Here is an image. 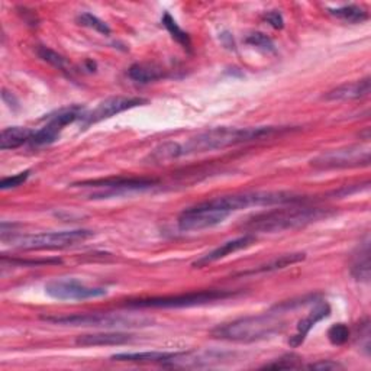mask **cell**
Listing matches in <instances>:
<instances>
[{"mask_svg":"<svg viewBox=\"0 0 371 371\" xmlns=\"http://www.w3.org/2000/svg\"><path fill=\"white\" fill-rule=\"evenodd\" d=\"M35 131L29 128H22V127H11L5 128L0 134V150L8 151V150H15L21 145L26 144L31 141L32 135Z\"/></svg>","mask_w":371,"mask_h":371,"instance_id":"cell-19","label":"cell"},{"mask_svg":"<svg viewBox=\"0 0 371 371\" xmlns=\"http://www.w3.org/2000/svg\"><path fill=\"white\" fill-rule=\"evenodd\" d=\"M371 161V151L368 146L353 145L338 150L322 153L311 163L318 170H335V168H355L368 167Z\"/></svg>","mask_w":371,"mask_h":371,"instance_id":"cell-9","label":"cell"},{"mask_svg":"<svg viewBox=\"0 0 371 371\" xmlns=\"http://www.w3.org/2000/svg\"><path fill=\"white\" fill-rule=\"evenodd\" d=\"M264 19L274 28V29H281L284 26V19L279 11H270L264 15Z\"/></svg>","mask_w":371,"mask_h":371,"instance_id":"cell-34","label":"cell"},{"mask_svg":"<svg viewBox=\"0 0 371 371\" xmlns=\"http://www.w3.org/2000/svg\"><path fill=\"white\" fill-rule=\"evenodd\" d=\"M329 14L350 23H361L368 19V14L364 8L357 5H348L337 9H329Z\"/></svg>","mask_w":371,"mask_h":371,"instance_id":"cell-24","label":"cell"},{"mask_svg":"<svg viewBox=\"0 0 371 371\" xmlns=\"http://www.w3.org/2000/svg\"><path fill=\"white\" fill-rule=\"evenodd\" d=\"M77 22L83 26H87L90 29H95L96 32L102 33V35H110V28L107 26V23H104L102 19H99L97 16L89 14V12H85V14H80L77 16Z\"/></svg>","mask_w":371,"mask_h":371,"instance_id":"cell-28","label":"cell"},{"mask_svg":"<svg viewBox=\"0 0 371 371\" xmlns=\"http://www.w3.org/2000/svg\"><path fill=\"white\" fill-rule=\"evenodd\" d=\"M357 337H358L360 344L365 350V353L370 354V322H368V319H365L364 322L360 323V326H357Z\"/></svg>","mask_w":371,"mask_h":371,"instance_id":"cell-32","label":"cell"},{"mask_svg":"<svg viewBox=\"0 0 371 371\" xmlns=\"http://www.w3.org/2000/svg\"><path fill=\"white\" fill-rule=\"evenodd\" d=\"M2 262L11 263V266H15V267H38V266L61 264V259H58V258H44V259H18V258H11V259H8L6 257H4Z\"/></svg>","mask_w":371,"mask_h":371,"instance_id":"cell-29","label":"cell"},{"mask_svg":"<svg viewBox=\"0 0 371 371\" xmlns=\"http://www.w3.org/2000/svg\"><path fill=\"white\" fill-rule=\"evenodd\" d=\"M158 181L146 177H109L99 180H89L71 184L72 188L95 189L96 193L92 195L93 199H104L109 196H119L132 192H142L151 189Z\"/></svg>","mask_w":371,"mask_h":371,"instance_id":"cell-7","label":"cell"},{"mask_svg":"<svg viewBox=\"0 0 371 371\" xmlns=\"http://www.w3.org/2000/svg\"><path fill=\"white\" fill-rule=\"evenodd\" d=\"M308 368H311V370L328 371V370H338V368H343V365H341L340 362H337V361H332V360H322V361L309 364Z\"/></svg>","mask_w":371,"mask_h":371,"instance_id":"cell-33","label":"cell"},{"mask_svg":"<svg viewBox=\"0 0 371 371\" xmlns=\"http://www.w3.org/2000/svg\"><path fill=\"white\" fill-rule=\"evenodd\" d=\"M230 215L231 213L216 206L210 199L196 206L184 209L177 219V225L178 230L184 232L202 231L222 224Z\"/></svg>","mask_w":371,"mask_h":371,"instance_id":"cell-8","label":"cell"},{"mask_svg":"<svg viewBox=\"0 0 371 371\" xmlns=\"http://www.w3.org/2000/svg\"><path fill=\"white\" fill-rule=\"evenodd\" d=\"M255 241H257V237L252 235V234H245V235H242L240 238L228 241L225 244H222L220 247L215 248L213 251L208 252L206 255H202L199 259H196V262L193 263V267L195 269H202V267H205L208 264L219 262V259L225 258V257H228V255H231V254H234L237 251H241V249H245V248L251 247L252 244H255Z\"/></svg>","mask_w":371,"mask_h":371,"instance_id":"cell-13","label":"cell"},{"mask_svg":"<svg viewBox=\"0 0 371 371\" xmlns=\"http://www.w3.org/2000/svg\"><path fill=\"white\" fill-rule=\"evenodd\" d=\"M43 319L60 325L95 326V328H107V329L146 326L151 323L150 318L139 316V315H122V313H77V315H65V316H43Z\"/></svg>","mask_w":371,"mask_h":371,"instance_id":"cell-5","label":"cell"},{"mask_svg":"<svg viewBox=\"0 0 371 371\" xmlns=\"http://www.w3.org/2000/svg\"><path fill=\"white\" fill-rule=\"evenodd\" d=\"M181 157V145L178 142H164L150 153L145 161L151 166H163L168 164L173 160Z\"/></svg>","mask_w":371,"mask_h":371,"instance_id":"cell-20","label":"cell"},{"mask_svg":"<svg viewBox=\"0 0 371 371\" xmlns=\"http://www.w3.org/2000/svg\"><path fill=\"white\" fill-rule=\"evenodd\" d=\"M287 129L277 127H254V128H234V127H217L208 129L196 136L190 138L181 145V157L192 154H203L225 148L263 141L273 138L274 135L284 132Z\"/></svg>","mask_w":371,"mask_h":371,"instance_id":"cell-1","label":"cell"},{"mask_svg":"<svg viewBox=\"0 0 371 371\" xmlns=\"http://www.w3.org/2000/svg\"><path fill=\"white\" fill-rule=\"evenodd\" d=\"M370 87H371V79L367 76L361 80L351 82V83H344L335 89H332L328 92L323 99L332 100V102H347V100H358L362 97H367L370 95Z\"/></svg>","mask_w":371,"mask_h":371,"instance_id":"cell-15","label":"cell"},{"mask_svg":"<svg viewBox=\"0 0 371 371\" xmlns=\"http://www.w3.org/2000/svg\"><path fill=\"white\" fill-rule=\"evenodd\" d=\"M83 115H85V112L80 106L61 109L57 114L48 117V124L44 128H41L40 131H35L29 142L35 146L53 144L60 136L64 127L76 122L77 119H82Z\"/></svg>","mask_w":371,"mask_h":371,"instance_id":"cell-11","label":"cell"},{"mask_svg":"<svg viewBox=\"0 0 371 371\" xmlns=\"http://www.w3.org/2000/svg\"><path fill=\"white\" fill-rule=\"evenodd\" d=\"M163 25L166 26V29L170 32V35L173 36V40L180 44L186 51L188 53H192V40H190V35L183 31L178 23L174 21V18L166 12L164 16H163Z\"/></svg>","mask_w":371,"mask_h":371,"instance_id":"cell-23","label":"cell"},{"mask_svg":"<svg viewBox=\"0 0 371 371\" xmlns=\"http://www.w3.org/2000/svg\"><path fill=\"white\" fill-rule=\"evenodd\" d=\"M302 365V358L296 354H286L273 362L266 364L263 368L269 370H291V368H299Z\"/></svg>","mask_w":371,"mask_h":371,"instance_id":"cell-27","label":"cell"},{"mask_svg":"<svg viewBox=\"0 0 371 371\" xmlns=\"http://www.w3.org/2000/svg\"><path fill=\"white\" fill-rule=\"evenodd\" d=\"M93 232L89 230H72L60 232H43L35 235L14 237L11 238L12 247L25 251H43V249H63L74 247L92 238Z\"/></svg>","mask_w":371,"mask_h":371,"instance_id":"cell-6","label":"cell"},{"mask_svg":"<svg viewBox=\"0 0 371 371\" xmlns=\"http://www.w3.org/2000/svg\"><path fill=\"white\" fill-rule=\"evenodd\" d=\"M235 293L230 290H200L193 293H184L177 296H164V298H150L129 301L127 308L132 309H177V308H193L202 306L217 301L234 298Z\"/></svg>","mask_w":371,"mask_h":371,"instance_id":"cell-4","label":"cell"},{"mask_svg":"<svg viewBox=\"0 0 371 371\" xmlns=\"http://www.w3.org/2000/svg\"><path fill=\"white\" fill-rule=\"evenodd\" d=\"M351 337V330L345 323L332 325L328 330V340L333 345H344Z\"/></svg>","mask_w":371,"mask_h":371,"instance_id":"cell-25","label":"cell"},{"mask_svg":"<svg viewBox=\"0 0 371 371\" xmlns=\"http://www.w3.org/2000/svg\"><path fill=\"white\" fill-rule=\"evenodd\" d=\"M351 276L361 283L370 281V240L365 238L353 257Z\"/></svg>","mask_w":371,"mask_h":371,"instance_id":"cell-17","label":"cell"},{"mask_svg":"<svg viewBox=\"0 0 371 371\" xmlns=\"http://www.w3.org/2000/svg\"><path fill=\"white\" fill-rule=\"evenodd\" d=\"M247 44L252 45V47H257L259 50L263 51H269V53H273L276 50L274 47V43L269 38L267 35L262 33V32H255V33H251L248 38H247Z\"/></svg>","mask_w":371,"mask_h":371,"instance_id":"cell-30","label":"cell"},{"mask_svg":"<svg viewBox=\"0 0 371 371\" xmlns=\"http://www.w3.org/2000/svg\"><path fill=\"white\" fill-rule=\"evenodd\" d=\"M128 77L132 82L148 85L164 77V70L151 63H136L128 68Z\"/></svg>","mask_w":371,"mask_h":371,"instance_id":"cell-18","label":"cell"},{"mask_svg":"<svg viewBox=\"0 0 371 371\" xmlns=\"http://www.w3.org/2000/svg\"><path fill=\"white\" fill-rule=\"evenodd\" d=\"M306 258V254L305 252H293V254H284V255H280L274 259H271L270 263L264 264V266H259L251 271H245V273H241L242 276H247V274H259V273H270V271H277V270H283L286 267H290L293 264H298L301 262H303V259Z\"/></svg>","mask_w":371,"mask_h":371,"instance_id":"cell-22","label":"cell"},{"mask_svg":"<svg viewBox=\"0 0 371 371\" xmlns=\"http://www.w3.org/2000/svg\"><path fill=\"white\" fill-rule=\"evenodd\" d=\"M134 340V335L124 332H102V333H89V335H80L76 340V344L80 347H103V345H124Z\"/></svg>","mask_w":371,"mask_h":371,"instance_id":"cell-16","label":"cell"},{"mask_svg":"<svg viewBox=\"0 0 371 371\" xmlns=\"http://www.w3.org/2000/svg\"><path fill=\"white\" fill-rule=\"evenodd\" d=\"M45 293L57 301H89L107 294L104 287L87 286L74 279L53 280L45 284Z\"/></svg>","mask_w":371,"mask_h":371,"instance_id":"cell-10","label":"cell"},{"mask_svg":"<svg viewBox=\"0 0 371 371\" xmlns=\"http://www.w3.org/2000/svg\"><path fill=\"white\" fill-rule=\"evenodd\" d=\"M31 171L29 170H25L19 174H15V176H11V177H5L2 178V181H0V189L2 190H8V189H15L18 188V186H21L22 183H25L29 177Z\"/></svg>","mask_w":371,"mask_h":371,"instance_id":"cell-31","label":"cell"},{"mask_svg":"<svg viewBox=\"0 0 371 371\" xmlns=\"http://www.w3.org/2000/svg\"><path fill=\"white\" fill-rule=\"evenodd\" d=\"M176 353H124L112 355L114 361L121 362H141V364H150L157 362L166 365L171 358H174Z\"/></svg>","mask_w":371,"mask_h":371,"instance_id":"cell-21","label":"cell"},{"mask_svg":"<svg viewBox=\"0 0 371 371\" xmlns=\"http://www.w3.org/2000/svg\"><path fill=\"white\" fill-rule=\"evenodd\" d=\"M145 103H148V100L142 97H124V96L109 97L102 103H99L93 110H90V112H86L80 121L83 122V127H89L112 118L118 114H122L125 110L142 106Z\"/></svg>","mask_w":371,"mask_h":371,"instance_id":"cell-12","label":"cell"},{"mask_svg":"<svg viewBox=\"0 0 371 371\" xmlns=\"http://www.w3.org/2000/svg\"><path fill=\"white\" fill-rule=\"evenodd\" d=\"M330 315V308L326 302H319L309 313L308 316H305L299 323H298V328H296V333L294 335L290 337L289 340V344L290 347L296 348L299 347L305 343L308 333L311 332V329L318 323L321 322L322 319L328 318Z\"/></svg>","mask_w":371,"mask_h":371,"instance_id":"cell-14","label":"cell"},{"mask_svg":"<svg viewBox=\"0 0 371 371\" xmlns=\"http://www.w3.org/2000/svg\"><path fill=\"white\" fill-rule=\"evenodd\" d=\"M330 212L322 208H308V206H290L281 209H273L267 212L257 213L247 219L242 225L248 234H274L283 231H291L303 228L313 224L323 217H328Z\"/></svg>","mask_w":371,"mask_h":371,"instance_id":"cell-2","label":"cell"},{"mask_svg":"<svg viewBox=\"0 0 371 371\" xmlns=\"http://www.w3.org/2000/svg\"><path fill=\"white\" fill-rule=\"evenodd\" d=\"M36 54H38V57H40L43 61L51 64L53 67H55V68H58V70H65V67H67V60H65L61 54L55 53L54 50H51V48H48V47L40 45L38 48H36Z\"/></svg>","mask_w":371,"mask_h":371,"instance_id":"cell-26","label":"cell"},{"mask_svg":"<svg viewBox=\"0 0 371 371\" xmlns=\"http://www.w3.org/2000/svg\"><path fill=\"white\" fill-rule=\"evenodd\" d=\"M284 326L286 322L281 319L280 312L273 309L269 313L245 316L219 325L212 330V337L234 343H254L271 338L276 333H280Z\"/></svg>","mask_w":371,"mask_h":371,"instance_id":"cell-3","label":"cell"}]
</instances>
